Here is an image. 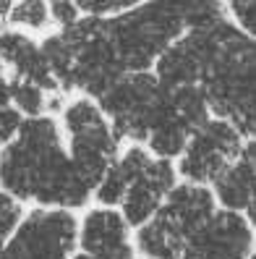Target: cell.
Returning a JSON list of instances; mask_svg holds the SVG:
<instances>
[{"label": "cell", "instance_id": "cell-1", "mask_svg": "<svg viewBox=\"0 0 256 259\" xmlns=\"http://www.w3.org/2000/svg\"><path fill=\"white\" fill-rule=\"evenodd\" d=\"M0 191L19 204L68 212L92 202V189L71 167L55 115L24 118L16 139L0 149Z\"/></svg>", "mask_w": 256, "mask_h": 259}, {"label": "cell", "instance_id": "cell-2", "mask_svg": "<svg viewBox=\"0 0 256 259\" xmlns=\"http://www.w3.org/2000/svg\"><path fill=\"white\" fill-rule=\"evenodd\" d=\"M102 26L126 73L152 71L160 53L186 32L180 3H136Z\"/></svg>", "mask_w": 256, "mask_h": 259}, {"label": "cell", "instance_id": "cell-3", "mask_svg": "<svg viewBox=\"0 0 256 259\" xmlns=\"http://www.w3.org/2000/svg\"><path fill=\"white\" fill-rule=\"evenodd\" d=\"M60 134H66L63 144L71 167L94 194L105 170L113 165L120 147H123L118 142L110 120L102 115L94 100L73 95L60 110Z\"/></svg>", "mask_w": 256, "mask_h": 259}, {"label": "cell", "instance_id": "cell-4", "mask_svg": "<svg viewBox=\"0 0 256 259\" xmlns=\"http://www.w3.org/2000/svg\"><path fill=\"white\" fill-rule=\"evenodd\" d=\"M97 105L110 120L120 144H144L149 131H155L170 115V92L155 79L152 71L123 73Z\"/></svg>", "mask_w": 256, "mask_h": 259}, {"label": "cell", "instance_id": "cell-5", "mask_svg": "<svg viewBox=\"0 0 256 259\" xmlns=\"http://www.w3.org/2000/svg\"><path fill=\"white\" fill-rule=\"evenodd\" d=\"M76 231L73 212L34 207L21 215L0 259H71L76 254Z\"/></svg>", "mask_w": 256, "mask_h": 259}, {"label": "cell", "instance_id": "cell-6", "mask_svg": "<svg viewBox=\"0 0 256 259\" xmlns=\"http://www.w3.org/2000/svg\"><path fill=\"white\" fill-rule=\"evenodd\" d=\"M246 142L248 139H243L233 123L212 115L199 131L188 136L186 149L175 160L178 181L209 189L215 178L243 152Z\"/></svg>", "mask_w": 256, "mask_h": 259}, {"label": "cell", "instance_id": "cell-7", "mask_svg": "<svg viewBox=\"0 0 256 259\" xmlns=\"http://www.w3.org/2000/svg\"><path fill=\"white\" fill-rule=\"evenodd\" d=\"M253 254V225L235 212L217 209L199 233H193L180 259H248Z\"/></svg>", "mask_w": 256, "mask_h": 259}, {"label": "cell", "instance_id": "cell-8", "mask_svg": "<svg viewBox=\"0 0 256 259\" xmlns=\"http://www.w3.org/2000/svg\"><path fill=\"white\" fill-rule=\"evenodd\" d=\"M76 249L92 259H136L133 231L110 207H89L79 218Z\"/></svg>", "mask_w": 256, "mask_h": 259}, {"label": "cell", "instance_id": "cell-9", "mask_svg": "<svg viewBox=\"0 0 256 259\" xmlns=\"http://www.w3.org/2000/svg\"><path fill=\"white\" fill-rule=\"evenodd\" d=\"M178 184V173H175V162L168 160H157L149 155L139 176L128 184L123 199L118 204L120 218L126 220L131 231L141 228L155 218V212L160 209L162 199L168 196V191Z\"/></svg>", "mask_w": 256, "mask_h": 259}, {"label": "cell", "instance_id": "cell-10", "mask_svg": "<svg viewBox=\"0 0 256 259\" xmlns=\"http://www.w3.org/2000/svg\"><path fill=\"white\" fill-rule=\"evenodd\" d=\"M215 212H217L215 196L207 186L178 181V184L168 191V196L162 199V204L155 215L186 243L193 233H199L209 223V218H212Z\"/></svg>", "mask_w": 256, "mask_h": 259}, {"label": "cell", "instance_id": "cell-11", "mask_svg": "<svg viewBox=\"0 0 256 259\" xmlns=\"http://www.w3.org/2000/svg\"><path fill=\"white\" fill-rule=\"evenodd\" d=\"M253 176H256V152H253V139H248L243 152H240V155L215 178V184L209 186L217 209L243 215L253 225V218H256Z\"/></svg>", "mask_w": 256, "mask_h": 259}, {"label": "cell", "instance_id": "cell-12", "mask_svg": "<svg viewBox=\"0 0 256 259\" xmlns=\"http://www.w3.org/2000/svg\"><path fill=\"white\" fill-rule=\"evenodd\" d=\"M0 63H3L6 73L13 76V79L34 84L47 95L60 92L50 68L44 66V60L39 55V45L32 34L16 32V29H3L0 32Z\"/></svg>", "mask_w": 256, "mask_h": 259}, {"label": "cell", "instance_id": "cell-13", "mask_svg": "<svg viewBox=\"0 0 256 259\" xmlns=\"http://www.w3.org/2000/svg\"><path fill=\"white\" fill-rule=\"evenodd\" d=\"M39 55L44 60V66L50 68L53 79L58 89L63 95H73V68H76V55L68 39L60 32H47L39 42Z\"/></svg>", "mask_w": 256, "mask_h": 259}, {"label": "cell", "instance_id": "cell-14", "mask_svg": "<svg viewBox=\"0 0 256 259\" xmlns=\"http://www.w3.org/2000/svg\"><path fill=\"white\" fill-rule=\"evenodd\" d=\"M168 92H170V110H173V115H175L191 134L199 131L207 120L212 118L209 102H207V97H204V89H201L199 84L168 89Z\"/></svg>", "mask_w": 256, "mask_h": 259}, {"label": "cell", "instance_id": "cell-15", "mask_svg": "<svg viewBox=\"0 0 256 259\" xmlns=\"http://www.w3.org/2000/svg\"><path fill=\"white\" fill-rule=\"evenodd\" d=\"M188 136H191V131L180 123V120L173 115V110H170V115L165 118L155 131H149L144 147H146V152H149L152 157L175 162V160L180 157V152L186 149Z\"/></svg>", "mask_w": 256, "mask_h": 259}, {"label": "cell", "instance_id": "cell-16", "mask_svg": "<svg viewBox=\"0 0 256 259\" xmlns=\"http://www.w3.org/2000/svg\"><path fill=\"white\" fill-rule=\"evenodd\" d=\"M8 29H16L24 34H39L50 26V11L44 0H24V3H11L6 21Z\"/></svg>", "mask_w": 256, "mask_h": 259}, {"label": "cell", "instance_id": "cell-17", "mask_svg": "<svg viewBox=\"0 0 256 259\" xmlns=\"http://www.w3.org/2000/svg\"><path fill=\"white\" fill-rule=\"evenodd\" d=\"M47 92H42L39 87L13 79L8 76V105L16 110L21 118H39L47 113Z\"/></svg>", "mask_w": 256, "mask_h": 259}, {"label": "cell", "instance_id": "cell-18", "mask_svg": "<svg viewBox=\"0 0 256 259\" xmlns=\"http://www.w3.org/2000/svg\"><path fill=\"white\" fill-rule=\"evenodd\" d=\"M222 13L240 34L253 39L256 34V3L253 0H235L230 6H222Z\"/></svg>", "mask_w": 256, "mask_h": 259}, {"label": "cell", "instance_id": "cell-19", "mask_svg": "<svg viewBox=\"0 0 256 259\" xmlns=\"http://www.w3.org/2000/svg\"><path fill=\"white\" fill-rule=\"evenodd\" d=\"M136 6V0H79L76 8L81 16H89V19H115L120 13L131 11Z\"/></svg>", "mask_w": 256, "mask_h": 259}, {"label": "cell", "instance_id": "cell-20", "mask_svg": "<svg viewBox=\"0 0 256 259\" xmlns=\"http://www.w3.org/2000/svg\"><path fill=\"white\" fill-rule=\"evenodd\" d=\"M21 215H24V204H19L16 199H11L8 194L0 191V251H3L6 241L11 238L13 228L19 225Z\"/></svg>", "mask_w": 256, "mask_h": 259}, {"label": "cell", "instance_id": "cell-21", "mask_svg": "<svg viewBox=\"0 0 256 259\" xmlns=\"http://www.w3.org/2000/svg\"><path fill=\"white\" fill-rule=\"evenodd\" d=\"M50 11V24L55 26V32H66L81 19V13L76 8V3H68V0H55V3H47Z\"/></svg>", "mask_w": 256, "mask_h": 259}, {"label": "cell", "instance_id": "cell-22", "mask_svg": "<svg viewBox=\"0 0 256 259\" xmlns=\"http://www.w3.org/2000/svg\"><path fill=\"white\" fill-rule=\"evenodd\" d=\"M21 115L11 108V105H6V108H0V149L8 147L13 139H16V134L21 128Z\"/></svg>", "mask_w": 256, "mask_h": 259}, {"label": "cell", "instance_id": "cell-23", "mask_svg": "<svg viewBox=\"0 0 256 259\" xmlns=\"http://www.w3.org/2000/svg\"><path fill=\"white\" fill-rule=\"evenodd\" d=\"M71 259H92V256H86V254H81V251H76V254H73Z\"/></svg>", "mask_w": 256, "mask_h": 259}, {"label": "cell", "instance_id": "cell-24", "mask_svg": "<svg viewBox=\"0 0 256 259\" xmlns=\"http://www.w3.org/2000/svg\"><path fill=\"white\" fill-rule=\"evenodd\" d=\"M3 29H6V26H3V19H0V32H3Z\"/></svg>", "mask_w": 256, "mask_h": 259}, {"label": "cell", "instance_id": "cell-25", "mask_svg": "<svg viewBox=\"0 0 256 259\" xmlns=\"http://www.w3.org/2000/svg\"><path fill=\"white\" fill-rule=\"evenodd\" d=\"M248 259H256V256H253V254H251V256H248Z\"/></svg>", "mask_w": 256, "mask_h": 259}, {"label": "cell", "instance_id": "cell-26", "mask_svg": "<svg viewBox=\"0 0 256 259\" xmlns=\"http://www.w3.org/2000/svg\"><path fill=\"white\" fill-rule=\"evenodd\" d=\"M139 259H144V256H139Z\"/></svg>", "mask_w": 256, "mask_h": 259}]
</instances>
